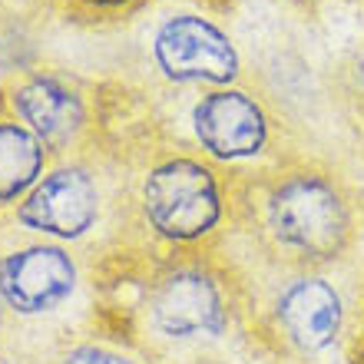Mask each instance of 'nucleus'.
Wrapping results in <instances>:
<instances>
[{
    "label": "nucleus",
    "instance_id": "8",
    "mask_svg": "<svg viewBox=\"0 0 364 364\" xmlns=\"http://www.w3.org/2000/svg\"><path fill=\"white\" fill-rule=\"evenodd\" d=\"M196 133L219 159H242L265 143L262 109L242 93H212L196 106Z\"/></svg>",
    "mask_w": 364,
    "mask_h": 364
},
{
    "label": "nucleus",
    "instance_id": "12",
    "mask_svg": "<svg viewBox=\"0 0 364 364\" xmlns=\"http://www.w3.org/2000/svg\"><path fill=\"white\" fill-rule=\"evenodd\" d=\"M87 4H93V7H123L126 0H87Z\"/></svg>",
    "mask_w": 364,
    "mask_h": 364
},
{
    "label": "nucleus",
    "instance_id": "4",
    "mask_svg": "<svg viewBox=\"0 0 364 364\" xmlns=\"http://www.w3.org/2000/svg\"><path fill=\"white\" fill-rule=\"evenodd\" d=\"M77 269L67 252L33 245L0 262V298L20 315H40L70 298Z\"/></svg>",
    "mask_w": 364,
    "mask_h": 364
},
{
    "label": "nucleus",
    "instance_id": "6",
    "mask_svg": "<svg viewBox=\"0 0 364 364\" xmlns=\"http://www.w3.org/2000/svg\"><path fill=\"white\" fill-rule=\"evenodd\" d=\"M96 186L83 169H57L33 186L17 209L20 225L60 239H77L96 219Z\"/></svg>",
    "mask_w": 364,
    "mask_h": 364
},
{
    "label": "nucleus",
    "instance_id": "3",
    "mask_svg": "<svg viewBox=\"0 0 364 364\" xmlns=\"http://www.w3.org/2000/svg\"><path fill=\"white\" fill-rule=\"evenodd\" d=\"M153 321L169 338H212L229 325L225 291L209 272L173 269L153 291Z\"/></svg>",
    "mask_w": 364,
    "mask_h": 364
},
{
    "label": "nucleus",
    "instance_id": "9",
    "mask_svg": "<svg viewBox=\"0 0 364 364\" xmlns=\"http://www.w3.org/2000/svg\"><path fill=\"white\" fill-rule=\"evenodd\" d=\"M17 109L30 123V129L50 146H63L83 123V106L77 93L57 80H30L17 90Z\"/></svg>",
    "mask_w": 364,
    "mask_h": 364
},
{
    "label": "nucleus",
    "instance_id": "2",
    "mask_svg": "<svg viewBox=\"0 0 364 364\" xmlns=\"http://www.w3.org/2000/svg\"><path fill=\"white\" fill-rule=\"evenodd\" d=\"M146 219L173 242H196L215 229L222 215L219 186L205 166L173 159L149 173L143 186Z\"/></svg>",
    "mask_w": 364,
    "mask_h": 364
},
{
    "label": "nucleus",
    "instance_id": "1",
    "mask_svg": "<svg viewBox=\"0 0 364 364\" xmlns=\"http://www.w3.org/2000/svg\"><path fill=\"white\" fill-rule=\"evenodd\" d=\"M272 239L301 262L338 259L351 242V209L345 196L321 176H288L265 209Z\"/></svg>",
    "mask_w": 364,
    "mask_h": 364
},
{
    "label": "nucleus",
    "instance_id": "7",
    "mask_svg": "<svg viewBox=\"0 0 364 364\" xmlns=\"http://www.w3.org/2000/svg\"><path fill=\"white\" fill-rule=\"evenodd\" d=\"M275 318L288 345H295L305 355H315V351L335 345L345 311H341V298H338L335 285H328L325 278L301 275L282 288Z\"/></svg>",
    "mask_w": 364,
    "mask_h": 364
},
{
    "label": "nucleus",
    "instance_id": "11",
    "mask_svg": "<svg viewBox=\"0 0 364 364\" xmlns=\"http://www.w3.org/2000/svg\"><path fill=\"white\" fill-rule=\"evenodd\" d=\"M63 364H133L129 358L123 355H113V351H106V348H73L67 358H63Z\"/></svg>",
    "mask_w": 364,
    "mask_h": 364
},
{
    "label": "nucleus",
    "instance_id": "13",
    "mask_svg": "<svg viewBox=\"0 0 364 364\" xmlns=\"http://www.w3.org/2000/svg\"><path fill=\"white\" fill-rule=\"evenodd\" d=\"M355 364H364V348H361V355H358V358H355Z\"/></svg>",
    "mask_w": 364,
    "mask_h": 364
},
{
    "label": "nucleus",
    "instance_id": "10",
    "mask_svg": "<svg viewBox=\"0 0 364 364\" xmlns=\"http://www.w3.org/2000/svg\"><path fill=\"white\" fill-rule=\"evenodd\" d=\"M43 169V149L33 133L17 123H0V205L20 199Z\"/></svg>",
    "mask_w": 364,
    "mask_h": 364
},
{
    "label": "nucleus",
    "instance_id": "5",
    "mask_svg": "<svg viewBox=\"0 0 364 364\" xmlns=\"http://www.w3.org/2000/svg\"><path fill=\"white\" fill-rule=\"evenodd\" d=\"M159 67L173 80H232L235 77V50L219 30L199 17H176L163 23L156 37Z\"/></svg>",
    "mask_w": 364,
    "mask_h": 364
}]
</instances>
